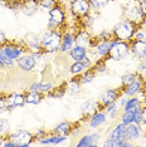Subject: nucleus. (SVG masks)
Masks as SVG:
<instances>
[{"mask_svg": "<svg viewBox=\"0 0 146 147\" xmlns=\"http://www.w3.org/2000/svg\"><path fill=\"white\" fill-rule=\"evenodd\" d=\"M63 30L61 29H48L47 33H44L41 38L42 51L44 53H57L59 52L62 44Z\"/></svg>", "mask_w": 146, "mask_h": 147, "instance_id": "f257e3e1", "label": "nucleus"}, {"mask_svg": "<svg viewBox=\"0 0 146 147\" xmlns=\"http://www.w3.org/2000/svg\"><path fill=\"white\" fill-rule=\"evenodd\" d=\"M136 30H137V25H135L132 22L127 20V19H122L120 23H117L114 29H112V34L116 40L121 42H128L130 43L134 39V35Z\"/></svg>", "mask_w": 146, "mask_h": 147, "instance_id": "f03ea898", "label": "nucleus"}, {"mask_svg": "<svg viewBox=\"0 0 146 147\" xmlns=\"http://www.w3.org/2000/svg\"><path fill=\"white\" fill-rule=\"evenodd\" d=\"M48 29H61L66 25L67 22V10L66 6L62 5L61 1H58L53 8L48 10Z\"/></svg>", "mask_w": 146, "mask_h": 147, "instance_id": "7ed1b4c3", "label": "nucleus"}, {"mask_svg": "<svg viewBox=\"0 0 146 147\" xmlns=\"http://www.w3.org/2000/svg\"><path fill=\"white\" fill-rule=\"evenodd\" d=\"M124 16L125 19L132 22L135 25H137V28H142L146 23L145 18L142 16L140 9H139V3L137 0H131L128 4L124 6Z\"/></svg>", "mask_w": 146, "mask_h": 147, "instance_id": "20e7f679", "label": "nucleus"}, {"mask_svg": "<svg viewBox=\"0 0 146 147\" xmlns=\"http://www.w3.org/2000/svg\"><path fill=\"white\" fill-rule=\"evenodd\" d=\"M131 54V48L128 42H121V40H115L111 45L108 53V59H112L115 62H121L126 59Z\"/></svg>", "mask_w": 146, "mask_h": 147, "instance_id": "39448f33", "label": "nucleus"}, {"mask_svg": "<svg viewBox=\"0 0 146 147\" xmlns=\"http://www.w3.org/2000/svg\"><path fill=\"white\" fill-rule=\"evenodd\" d=\"M69 11L74 18L82 20L91 14L92 6L89 4V0H72L69 3Z\"/></svg>", "mask_w": 146, "mask_h": 147, "instance_id": "423d86ee", "label": "nucleus"}, {"mask_svg": "<svg viewBox=\"0 0 146 147\" xmlns=\"http://www.w3.org/2000/svg\"><path fill=\"white\" fill-rule=\"evenodd\" d=\"M8 138L14 141L18 147H28L35 141L34 133L26 131V129H16L14 132H10Z\"/></svg>", "mask_w": 146, "mask_h": 147, "instance_id": "0eeeda50", "label": "nucleus"}, {"mask_svg": "<svg viewBox=\"0 0 146 147\" xmlns=\"http://www.w3.org/2000/svg\"><path fill=\"white\" fill-rule=\"evenodd\" d=\"M121 96H122L121 88H110L101 93V96H99V98H98V102H99V105L102 106V108L105 109L107 106L117 102V99H120Z\"/></svg>", "mask_w": 146, "mask_h": 147, "instance_id": "6e6552de", "label": "nucleus"}, {"mask_svg": "<svg viewBox=\"0 0 146 147\" xmlns=\"http://www.w3.org/2000/svg\"><path fill=\"white\" fill-rule=\"evenodd\" d=\"M144 89H145V79H144V77L139 76L131 84L122 87L121 91H122V96L134 97V96H139Z\"/></svg>", "mask_w": 146, "mask_h": 147, "instance_id": "1a4fd4ad", "label": "nucleus"}, {"mask_svg": "<svg viewBox=\"0 0 146 147\" xmlns=\"http://www.w3.org/2000/svg\"><path fill=\"white\" fill-rule=\"evenodd\" d=\"M15 64L22 72H32L35 68L36 59L32 54H23L15 61Z\"/></svg>", "mask_w": 146, "mask_h": 147, "instance_id": "9d476101", "label": "nucleus"}, {"mask_svg": "<svg viewBox=\"0 0 146 147\" xmlns=\"http://www.w3.org/2000/svg\"><path fill=\"white\" fill-rule=\"evenodd\" d=\"M22 44L29 49L32 53L34 52H41L42 51V43H41V36L36 35L35 33H28L24 39L22 40Z\"/></svg>", "mask_w": 146, "mask_h": 147, "instance_id": "9b49d317", "label": "nucleus"}, {"mask_svg": "<svg viewBox=\"0 0 146 147\" xmlns=\"http://www.w3.org/2000/svg\"><path fill=\"white\" fill-rule=\"evenodd\" d=\"M92 65H93V63H92L91 58L87 55V57H84L82 61L73 62L72 64L69 65V73H71L72 76H79L84 71H87L88 68H91Z\"/></svg>", "mask_w": 146, "mask_h": 147, "instance_id": "f8f14e48", "label": "nucleus"}, {"mask_svg": "<svg viewBox=\"0 0 146 147\" xmlns=\"http://www.w3.org/2000/svg\"><path fill=\"white\" fill-rule=\"evenodd\" d=\"M131 54L139 61H146V39L145 40H136L132 39L130 42Z\"/></svg>", "mask_w": 146, "mask_h": 147, "instance_id": "ddd939ff", "label": "nucleus"}, {"mask_svg": "<svg viewBox=\"0 0 146 147\" xmlns=\"http://www.w3.org/2000/svg\"><path fill=\"white\" fill-rule=\"evenodd\" d=\"M102 109L103 108H102V106L99 105L98 99H88V101H86L83 105L81 106V113L86 119H88L93 113L102 111Z\"/></svg>", "mask_w": 146, "mask_h": 147, "instance_id": "4468645a", "label": "nucleus"}, {"mask_svg": "<svg viewBox=\"0 0 146 147\" xmlns=\"http://www.w3.org/2000/svg\"><path fill=\"white\" fill-rule=\"evenodd\" d=\"M6 105H8V111H13L19 107H24L25 103V94L24 93H11L6 96Z\"/></svg>", "mask_w": 146, "mask_h": 147, "instance_id": "2eb2a0df", "label": "nucleus"}, {"mask_svg": "<svg viewBox=\"0 0 146 147\" xmlns=\"http://www.w3.org/2000/svg\"><path fill=\"white\" fill-rule=\"evenodd\" d=\"M92 42V35L86 28H81L77 33H74V44L79 47L88 48Z\"/></svg>", "mask_w": 146, "mask_h": 147, "instance_id": "dca6fc26", "label": "nucleus"}, {"mask_svg": "<svg viewBox=\"0 0 146 147\" xmlns=\"http://www.w3.org/2000/svg\"><path fill=\"white\" fill-rule=\"evenodd\" d=\"M3 48H4L5 54L8 55L9 58L14 59V61H16V59H18L20 55L24 54V52L26 51V48H24L23 45L14 44V43H8V44H5Z\"/></svg>", "mask_w": 146, "mask_h": 147, "instance_id": "f3484780", "label": "nucleus"}, {"mask_svg": "<svg viewBox=\"0 0 146 147\" xmlns=\"http://www.w3.org/2000/svg\"><path fill=\"white\" fill-rule=\"evenodd\" d=\"M39 3L38 0H22V6H20V13H23L26 16H33L35 15L39 10Z\"/></svg>", "mask_w": 146, "mask_h": 147, "instance_id": "a211bd4d", "label": "nucleus"}, {"mask_svg": "<svg viewBox=\"0 0 146 147\" xmlns=\"http://www.w3.org/2000/svg\"><path fill=\"white\" fill-rule=\"evenodd\" d=\"M110 138L114 140V141H116L118 143V147H120V142L125 141L126 138V126L124 125V123H117L114 128L111 129V132H110Z\"/></svg>", "mask_w": 146, "mask_h": 147, "instance_id": "6ab92c4d", "label": "nucleus"}, {"mask_svg": "<svg viewBox=\"0 0 146 147\" xmlns=\"http://www.w3.org/2000/svg\"><path fill=\"white\" fill-rule=\"evenodd\" d=\"M74 33L72 32H63V36H62V44L59 48V53H68L71 49L74 47Z\"/></svg>", "mask_w": 146, "mask_h": 147, "instance_id": "aec40b11", "label": "nucleus"}, {"mask_svg": "<svg viewBox=\"0 0 146 147\" xmlns=\"http://www.w3.org/2000/svg\"><path fill=\"white\" fill-rule=\"evenodd\" d=\"M106 121H107V115H106L105 109H102V111H98L93 113L91 117L88 118V126L91 127V128H98V127L103 126Z\"/></svg>", "mask_w": 146, "mask_h": 147, "instance_id": "412c9836", "label": "nucleus"}, {"mask_svg": "<svg viewBox=\"0 0 146 147\" xmlns=\"http://www.w3.org/2000/svg\"><path fill=\"white\" fill-rule=\"evenodd\" d=\"M142 135H144V133L141 132L139 125H136L135 122L126 126V138H127L128 141H131L132 143L135 141H137V140H140Z\"/></svg>", "mask_w": 146, "mask_h": 147, "instance_id": "4be33fe9", "label": "nucleus"}, {"mask_svg": "<svg viewBox=\"0 0 146 147\" xmlns=\"http://www.w3.org/2000/svg\"><path fill=\"white\" fill-rule=\"evenodd\" d=\"M66 140H67V136H62V135L53 132L52 135H47L43 137V138L38 140V142H39V145H59V143L64 142Z\"/></svg>", "mask_w": 146, "mask_h": 147, "instance_id": "5701e85b", "label": "nucleus"}, {"mask_svg": "<svg viewBox=\"0 0 146 147\" xmlns=\"http://www.w3.org/2000/svg\"><path fill=\"white\" fill-rule=\"evenodd\" d=\"M81 87H82V84H81V82H79V78L77 76H73V78L68 79V81L66 82V91L71 96L78 94L82 89Z\"/></svg>", "mask_w": 146, "mask_h": 147, "instance_id": "b1692460", "label": "nucleus"}, {"mask_svg": "<svg viewBox=\"0 0 146 147\" xmlns=\"http://www.w3.org/2000/svg\"><path fill=\"white\" fill-rule=\"evenodd\" d=\"M67 54L69 55V58L72 59L73 62L76 61H82L84 57L88 55V48L86 47H79V45H74L73 48L69 51Z\"/></svg>", "mask_w": 146, "mask_h": 147, "instance_id": "393cba45", "label": "nucleus"}, {"mask_svg": "<svg viewBox=\"0 0 146 147\" xmlns=\"http://www.w3.org/2000/svg\"><path fill=\"white\" fill-rule=\"evenodd\" d=\"M73 128H74V123H72L69 121H63L54 127L53 132L58 133V135H62V136H69L72 133Z\"/></svg>", "mask_w": 146, "mask_h": 147, "instance_id": "a878e982", "label": "nucleus"}, {"mask_svg": "<svg viewBox=\"0 0 146 147\" xmlns=\"http://www.w3.org/2000/svg\"><path fill=\"white\" fill-rule=\"evenodd\" d=\"M142 107V102L139 96H134V97H128L127 102L124 106V111H140Z\"/></svg>", "mask_w": 146, "mask_h": 147, "instance_id": "bb28decb", "label": "nucleus"}, {"mask_svg": "<svg viewBox=\"0 0 146 147\" xmlns=\"http://www.w3.org/2000/svg\"><path fill=\"white\" fill-rule=\"evenodd\" d=\"M25 94V103L26 105H33V106H36L42 102V99L44 98V94H42L41 92H32V91H28Z\"/></svg>", "mask_w": 146, "mask_h": 147, "instance_id": "cd10ccee", "label": "nucleus"}, {"mask_svg": "<svg viewBox=\"0 0 146 147\" xmlns=\"http://www.w3.org/2000/svg\"><path fill=\"white\" fill-rule=\"evenodd\" d=\"M95 77H96V73L93 71V68H88L87 71H84L82 74H79V82H81V84L83 86V84H88V83H91V82H93V79H95Z\"/></svg>", "mask_w": 146, "mask_h": 147, "instance_id": "c85d7f7f", "label": "nucleus"}, {"mask_svg": "<svg viewBox=\"0 0 146 147\" xmlns=\"http://www.w3.org/2000/svg\"><path fill=\"white\" fill-rule=\"evenodd\" d=\"M11 132V127L8 119L5 118H0V138L6 140L9 137Z\"/></svg>", "mask_w": 146, "mask_h": 147, "instance_id": "c756f323", "label": "nucleus"}, {"mask_svg": "<svg viewBox=\"0 0 146 147\" xmlns=\"http://www.w3.org/2000/svg\"><path fill=\"white\" fill-rule=\"evenodd\" d=\"M67 93L66 91V83H63L59 87H54L51 92L48 93V97L49 98H53V99H61L64 97V94Z\"/></svg>", "mask_w": 146, "mask_h": 147, "instance_id": "7c9ffc66", "label": "nucleus"}, {"mask_svg": "<svg viewBox=\"0 0 146 147\" xmlns=\"http://www.w3.org/2000/svg\"><path fill=\"white\" fill-rule=\"evenodd\" d=\"M106 59L107 58H99L98 61L92 65V68H93L96 74H102V73H105L106 71H107V63H106Z\"/></svg>", "mask_w": 146, "mask_h": 147, "instance_id": "2f4dec72", "label": "nucleus"}, {"mask_svg": "<svg viewBox=\"0 0 146 147\" xmlns=\"http://www.w3.org/2000/svg\"><path fill=\"white\" fill-rule=\"evenodd\" d=\"M77 147H93V146H97L96 143L93 142L91 135H83L79 138V141L76 143Z\"/></svg>", "mask_w": 146, "mask_h": 147, "instance_id": "473e14b6", "label": "nucleus"}, {"mask_svg": "<svg viewBox=\"0 0 146 147\" xmlns=\"http://www.w3.org/2000/svg\"><path fill=\"white\" fill-rule=\"evenodd\" d=\"M135 119V112L134 111H124L120 116V122L124 123L125 126L130 125Z\"/></svg>", "mask_w": 146, "mask_h": 147, "instance_id": "72a5a7b5", "label": "nucleus"}, {"mask_svg": "<svg viewBox=\"0 0 146 147\" xmlns=\"http://www.w3.org/2000/svg\"><path fill=\"white\" fill-rule=\"evenodd\" d=\"M139 77V74L136 72H128V73H125L124 76L121 77V84L122 87H126L128 84H131L132 82L135 81L136 78Z\"/></svg>", "mask_w": 146, "mask_h": 147, "instance_id": "f704fd0d", "label": "nucleus"}, {"mask_svg": "<svg viewBox=\"0 0 146 147\" xmlns=\"http://www.w3.org/2000/svg\"><path fill=\"white\" fill-rule=\"evenodd\" d=\"M105 112L107 117L110 119H116V117H117V113H118V108H117V103H112V105L107 106L105 108Z\"/></svg>", "mask_w": 146, "mask_h": 147, "instance_id": "c9c22d12", "label": "nucleus"}, {"mask_svg": "<svg viewBox=\"0 0 146 147\" xmlns=\"http://www.w3.org/2000/svg\"><path fill=\"white\" fill-rule=\"evenodd\" d=\"M53 88H54V86H53V83H52V82H49V81L39 82V92H41L42 94L48 96V93L51 92Z\"/></svg>", "mask_w": 146, "mask_h": 147, "instance_id": "e433bc0d", "label": "nucleus"}, {"mask_svg": "<svg viewBox=\"0 0 146 147\" xmlns=\"http://www.w3.org/2000/svg\"><path fill=\"white\" fill-rule=\"evenodd\" d=\"M0 59H1L3 63L5 64V67H8V68H11V67L15 65V61L14 59H11V58H9V57L5 54L4 48H3V47H0Z\"/></svg>", "mask_w": 146, "mask_h": 147, "instance_id": "4c0bfd02", "label": "nucleus"}, {"mask_svg": "<svg viewBox=\"0 0 146 147\" xmlns=\"http://www.w3.org/2000/svg\"><path fill=\"white\" fill-rule=\"evenodd\" d=\"M110 1H111V0H89V4H91L93 10H101Z\"/></svg>", "mask_w": 146, "mask_h": 147, "instance_id": "58836bf2", "label": "nucleus"}, {"mask_svg": "<svg viewBox=\"0 0 146 147\" xmlns=\"http://www.w3.org/2000/svg\"><path fill=\"white\" fill-rule=\"evenodd\" d=\"M59 1V0H38L39 3V8L41 9H47V10H49L51 8H53L57 3Z\"/></svg>", "mask_w": 146, "mask_h": 147, "instance_id": "ea45409f", "label": "nucleus"}, {"mask_svg": "<svg viewBox=\"0 0 146 147\" xmlns=\"http://www.w3.org/2000/svg\"><path fill=\"white\" fill-rule=\"evenodd\" d=\"M8 111V105H6V96L0 94V115Z\"/></svg>", "mask_w": 146, "mask_h": 147, "instance_id": "a19ab883", "label": "nucleus"}, {"mask_svg": "<svg viewBox=\"0 0 146 147\" xmlns=\"http://www.w3.org/2000/svg\"><path fill=\"white\" fill-rule=\"evenodd\" d=\"M134 39H136V40H145V39H146L145 32L142 30L141 28H137V30H136L135 35H134Z\"/></svg>", "mask_w": 146, "mask_h": 147, "instance_id": "79ce46f5", "label": "nucleus"}, {"mask_svg": "<svg viewBox=\"0 0 146 147\" xmlns=\"http://www.w3.org/2000/svg\"><path fill=\"white\" fill-rule=\"evenodd\" d=\"M137 3H139V9H140L142 16L146 20V0H137Z\"/></svg>", "mask_w": 146, "mask_h": 147, "instance_id": "37998d69", "label": "nucleus"}, {"mask_svg": "<svg viewBox=\"0 0 146 147\" xmlns=\"http://www.w3.org/2000/svg\"><path fill=\"white\" fill-rule=\"evenodd\" d=\"M103 146H106V147H118V143L116 141H114V140H111L110 137H107L103 142Z\"/></svg>", "mask_w": 146, "mask_h": 147, "instance_id": "c03bdc74", "label": "nucleus"}, {"mask_svg": "<svg viewBox=\"0 0 146 147\" xmlns=\"http://www.w3.org/2000/svg\"><path fill=\"white\" fill-rule=\"evenodd\" d=\"M8 43H9V40H8V38H6L5 33H3L0 30V47H4L5 44H8Z\"/></svg>", "mask_w": 146, "mask_h": 147, "instance_id": "a18cd8bd", "label": "nucleus"}, {"mask_svg": "<svg viewBox=\"0 0 146 147\" xmlns=\"http://www.w3.org/2000/svg\"><path fill=\"white\" fill-rule=\"evenodd\" d=\"M91 137H92V140H93V142L96 143V145H98V142L101 141V133L99 132H92Z\"/></svg>", "mask_w": 146, "mask_h": 147, "instance_id": "49530a36", "label": "nucleus"}, {"mask_svg": "<svg viewBox=\"0 0 146 147\" xmlns=\"http://www.w3.org/2000/svg\"><path fill=\"white\" fill-rule=\"evenodd\" d=\"M44 136H47V133H45L44 129H38V131L34 133V137H35L36 141H38V140H41V138H43Z\"/></svg>", "mask_w": 146, "mask_h": 147, "instance_id": "de8ad7c7", "label": "nucleus"}, {"mask_svg": "<svg viewBox=\"0 0 146 147\" xmlns=\"http://www.w3.org/2000/svg\"><path fill=\"white\" fill-rule=\"evenodd\" d=\"M28 91H32V92H39V82H34L29 86Z\"/></svg>", "mask_w": 146, "mask_h": 147, "instance_id": "09e8293b", "label": "nucleus"}, {"mask_svg": "<svg viewBox=\"0 0 146 147\" xmlns=\"http://www.w3.org/2000/svg\"><path fill=\"white\" fill-rule=\"evenodd\" d=\"M141 117H142V121L146 123V105H142L141 107Z\"/></svg>", "mask_w": 146, "mask_h": 147, "instance_id": "8fccbe9b", "label": "nucleus"}, {"mask_svg": "<svg viewBox=\"0 0 146 147\" xmlns=\"http://www.w3.org/2000/svg\"><path fill=\"white\" fill-rule=\"evenodd\" d=\"M4 67H5V64H4V63H3L1 59H0V68H4Z\"/></svg>", "mask_w": 146, "mask_h": 147, "instance_id": "3c124183", "label": "nucleus"}, {"mask_svg": "<svg viewBox=\"0 0 146 147\" xmlns=\"http://www.w3.org/2000/svg\"><path fill=\"white\" fill-rule=\"evenodd\" d=\"M3 145H4V140H3V138H0V147H1Z\"/></svg>", "mask_w": 146, "mask_h": 147, "instance_id": "603ef678", "label": "nucleus"}, {"mask_svg": "<svg viewBox=\"0 0 146 147\" xmlns=\"http://www.w3.org/2000/svg\"><path fill=\"white\" fill-rule=\"evenodd\" d=\"M59 1H62V0H59ZM64 1H68V3H71L72 0H64Z\"/></svg>", "mask_w": 146, "mask_h": 147, "instance_id": "864d4df0", "label": "nucleus"}, {"mask_svg": "<svg viewBox=\"0 0 146 147\" xmlns=\"http://www.w3.org/2000/svg\"><path fill=\"white\" fill-rule=\"evenodd\" d=\"M9 1H16V0H9Z\"/></svg>", "mask_w": 146, "mask_h": 147, "instance_id": "5fc2aeb1", "label": "nucleus"}, {"mask_svg": "<svg viewBox=\"0 0 146 147\" xmlns=\"http://www.w3.org/2000/svg\"><path fill=\"white\" fill-rule=\"evenodd\" d=\"M145 137H146V136H145Z\"/></svg>", "mask_w": 146, "mask_h": 147, "instance_id": "6e6d98bb", "label": "nucleus"}]
</instances>
